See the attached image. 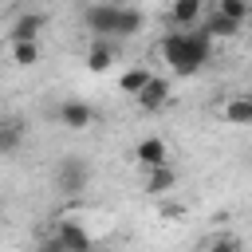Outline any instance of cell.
<instances>
[{"mask_svg":"<svg viewBox=\"0 0 252 252\" xmlns=\"http://www.w3.org/2000/svg\"><path fill=\"white\" fill-rule=\"evenodd\" d=\"M209 55H213V39H209L205 28H189V32L177 28V32H165V35H161V59H165L169 71L181 75V79L197 75V71L209 63Z\"/></svg>","mask_w":252,"mask_h":252,"instance_id":"6da1fadb","label":"cell"},{"mask_svg":"<svg viewBox=\"0 0 252 252\" xmlns=\"http://www.w3.org/2000/svg\"><path fill=\"white\" fill-rule=\"evenodd\" d=\"M87 185H91V165H87L79 154L59 158V165H55V189H59L63 197H79Z\"/></svg>","mask_w":252,"mask_h":252,"instance_id":"7a4b0ae2","label":"cell"},{"mask_svg":"<svg viewBox=\"0 0 252 252\" xmlns=\"http://www.w3.org/2000/svg\"><path fill=\"white\" fill-rule=\"evenodd\" d=\"M118 16H122L118 4H87V8H83V24H87V32H91L94 39L114 35V32H118Z\"/></svg>","mask_w":252,"mask_h":252,"instance_id":"3957f363","label":"cell"},{"mask_svg":"<svg viewBox=\"0 0 252 252\" xmlns=\"http://www.w3.org/2000/svg\"><path fill=\"white\" fill-rule=\"evenodd\" d=\"M134 161L150 173V169H161V165H169V146L158 138V134H150V138H142L138 146H134Z\"/></svg>","mask_w":252,"mask_h":252,"instance_id":"277c9868","label":"cell"},{"mask_svg":"<svg viewBox=\"0 0 252 252\" xmlns=\"http://www.w3.org/2000/svg\"><path fill=\"white\" fill-rule=\"evenodd\" d=\"M43 28H47V16L43 12H20L12 20V28H8V39L12 43H35Z\"/></svg>","mask_w":252,"mask_h":252,"instance_id":"5b68a950","label":"cell"},{"mask_svg":"<svg viewBox=\"0 0 252 252\" xmlns=\"http://www.w3.org/2000/svg\"><path fill=\"white\" fill-rule=\"evenodd\" d=\"M51 232H55V240L63 244V252H91V248H94L91 232H87L79 220H59Z\"/></svg>","mask_w":252,"mask_h":252,"instance_id":"8992f818","label":"cell"},{"mask_svg":"<svg viewBox=\"0 0 252 252\" xmlns=\"http://www.w3.org/2000/svg\"><path fill=\"white\" fill-rule=\"evenodd\" d=\"M91 122H94V106H91V102L67 98V102L59 106V126H63V130H87Z\"/></svg>","mask_w":252,"mask_h":252,"instance_id":"52a82bcc","label":"cell"},{"mask_svg":"<svg viewBox=\"0 0 252 252\" xmlns=\"http://www.w3.org/2000/svg\"><path fill=\"white\" fill-rule=\"evenodd\" d=\"M220 122L228 126H252V94H228L220 106H217Z\"/></svg>","mask_w":252,"mask_h":252,"instance_id":"ba28073f","label":"cell"},{"mask_svg":"<svg viewBox=\"0 0 252 252\" xmlns=\"http://www.w3.org/2000/svg\"><path fill=\"white\" fill-rule=\"evenodd\" d=\"M169 102V79L165 75H154L150 83H146V91L138 94V106L146 110V114H154V110H161Z\"/></svg>","mask_w":252,"mask_h":252,"instance_id":"9c48e42d","label":"cell"},{"mask_svg":"<svg viewBox=\"0 0 252 252\" xmlns=\"http://www.w3.org/2000/svg\"><path fill=\"white\" fill-rule=\"evenodd\" d=\"M24 118H16V114H4L0 118V158H8V154H16L20 146H24Z\"/></svg>","mask_w":252,"mask_h":252,"instance_id":"30bf717a","label":"cell"},{"mask_svg":"<svg viewBox=\"0 0 252 252\" xmlns=\"http://www.w3.org/2000/svg\"><path fill=\"white\" fill-rule=\"evenodd\" d=\"M201 4H205V0H173V4H169V20H173V28H181V32L201 28Z\"/></svg>","mask_w":252,"mask_h":252,"instance_id":"8fae6325","label":"cell"},{"mask_svg":"<svg viewBox=\"0 0 252 252\" xmlns=\"http://www.w3.org/2000/svg\"><path fill=\"white\" fill-rule=\"evenodd\" d=\"M201 28L209 32V39H232V35H240V24H236V20H228L224 12H213Z\"/></svg>","mask_w":252,"mask_h":252,"instance_id":"7c38bea8","label":"cell"},{"mask_svg":"<svg viewBox=\"0 0 252 252\" xmlns=\"http://www.w3.org/2000/svg\"><path fill=\"white\" fill-rule=\"evenodd\" d=\"M110 63H114V47H110L106 39H94V43H91V51H87V67H91L94 75H102Z\"/></svg>","mask_w":252,"mask_h":252,"instance_id":"4fadbf2b","label":"cell"},{"mask_svg":"<svg viewBox=\"0 0 252 252\" xmlns=\"http://www.w3.org/2000/svg\"><path fill=\"white\" fill-rule=\"evenodd\" d=\"M150 79H154V71H150V67H130V71L118 79V87H122L126 94H134V98H138V94L146 91V83H150Z\"/></svg>","mask_w":252,"mask_h":252,"instance_id":"5bb4252c","label":"cell"},{"mask_svg":"<svg viewBox=\"0 0 252 252\" xmlns=\"http://www.w3.org/2000/svg\"><path fill=\"white\" fill-rule=\"evenodd\" d=\"M173 181H177V173H173L169 165L150 169V177H146V193H150V197H161V193H169V189H173Z\"/></svg>","mask_w":252,"mask_h":252,"instance_id":"9a60e30c","label":"cell"},{"mask_svg":"<svg viewBox=\"0 0 252 252\" xmlns=\"http://www.w3.org/2000/svg\"><path fill=\"white\" fill-rule=\"evenodd\" d=\"M142 28H146V16H142L138 8H122V16H118V32H114V35L130 39V35H138Z\"/></svg>","mask_w":252,"mask_h":252,"instance_id":"2e32d148","label":"cell"},{"mask_svg":"<svg viewBox=\"0 0 252 252\" xmlns=\"http://www.w3.org/2000/svg\"><path fill=\"white\" fill-rule=\"evenodd\" d=\"M217 12H224V16L236 20V24H244V20L252 16V0H217Z\"/></svg>","mask_w":252,"mask_h":252,"instance_id":"e0dca14e","label":"cell"},{"mask_svg":"<svg viewBox=\"0 0 252 252\" xmlns=\"http://www.w3.org/2000/svg\"><path fill=\"white\" fill-rule=\"evenodd\" d=\"M12 63L16 67H35L39 63V43H12Z\"/></svg>","mask_w":252,"mask_h":252,"instance_id":"ac0fdd59","label":"cell"},{"mask_svg":"<svg viewBox=\"0 0 252 252\" xmlns=\"http://www.w3.org/2000/svg\"><path fill=\"white\" fill-rule=\"evenodd\" d=\"M205 252H240V240L236 236H213L205 244Z\"/></svg>","mask_w":252,"mask_h":252,"instance_id":"d6986e66","label":"cell"},{"mask_svg":"<svg viewBox=\"0 0 252 252\" xmlns=\"http://www.w3.org/2000/svg\"><path fill=\"white\" fill-rule=\"evenodd\" d=\"M35 252H63V244H59V240H55V232H51V236H43V240L35 244Z\"/></svg>","mask_w":252,"mask_h":252,"instance_id":"ffe728a7","label":"cell"},{"mask_svg":"<svg viewBox=\"0 0 252 252\" xmlns=\"http://www.w3.org/2000/svg\"><path fill=\"white\" fill-rule=\"evenodd\" d=\"M91 252H106V248H91Z\"/></svg>","mask_w":252,"mask_h":252,"instance_id":"44dd1931","label":"cell"},{"mask_svg":"<svg viewBox=\"0 0 252 252\" xmlns=\"http://www.w3.org/2000/svg\"><path fill=\"white\" fill-rule=\"evenodd\" d=\"M0 213H4V201H0Z\"/></svg>","mask_w":252,"mask_h":252,"instance_id":"7402d4cb","label":"cell"}]
</instances>
